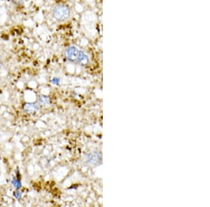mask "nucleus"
I'll use <instances>...</instances> for the list:
<instances>
[{"label": "nucleus", "mask_w": 210, "mask_h": 207, "mask_svg": "<svg viewBox=\"0 0 210 207\" xmlns=\"http://www.w3.org/2000/svg\"><path fill=\"white\" fill-rule=\"evenodd\" d=\"M64 54L66 58L72 62L76 63L81 66H86L89 63L88 57L83 51L74 46L67 47Z\"/></svg>", "instance_id": "f257e3e1"}, {"label": "nucleus", "mask_w": 210, "mask_h": 207, "mask_svg": "<svg viewBox=\"0 0 210 207\" xmlns=\"http://www.w3.org/2000/svg\"><path fill=\"white\" fill-rule=\"evenodd\" d=\"M52 15L57 20L64 21L69 17L70 11L67 6L60 4L54 8L52 11Z\"/></svg>", "instance_id": "f03ea898"}, {"label": "nucleus", "mask_w": 210, "mask_h": 207, "mask_svg": "<svg viewBox=\"0 0 210 207\" xmlns=\"http://www.w3.org/2000/svg\"><path fill=\"white\" fill-rule=\"evenodd\" d=\"M86 160L91 165H97L102 161V156L98 152H92L86 156Z\"/></svg>", "instance_id": "7ed1b4c3"}, {"label": "nucleus", "mask_w": 210, "mask_h": 207, "mask_svg": "<svg viewBox=\"0 0 210 207\" xmlns=\"http://www.w3.org/2000/svg\"><path fill=\"white\" fill-rule=\"evenodd\" d=\"M23 109L25 112L29 114L36 113L39 110V105L37 103H26L23 106Z\"/></svg>", "instance_id": "20e7f679"}, {"label": "nucleus", "mask_w": 210, "mask_h": 207, "mask_svg": "<svg viewBox=\"0 0 210 207\" xmlns=\"http://www.w3.org/2000/svg\"><path fill=\"white\" fill-rule=\"evenodd\" d=\"M38 102L41 105L45 106L50 103V99L49 97L45 96H39L38 99Z\"/></svg>", "instance_id": "39448f33"}, {"label": "nucleus", "mask_w": 210, "mask_h": 207, "mask_svg": "<svg viewBox=\"0 0 210 207\" xmlns=\"http://www.w3.org/2000/svg\"><path fill=\"white\" fill-rule=\"evenodd\" d=\"M12 183H13V186H14L15 188L18 190L21 187V181L18 180V179H13V181H12Z\"/></svg>", "instance_id": "423d86ee"}, {"label": "nucleus", "mask_w": 210, "mask_h": 207, "mask_svg": "<svg viewBox=\"0 0 210 207\" xmlns=\"http://www.w3.org/2000/svg\"><path fill=\"white\" fill-rule=\"evenodd\" d=\"M13 194H14L15 197L17 199V200H20L21 199V195H22V193H21V191H16L15 192H14V193H13Z\"/></svg>", "instance_id": "0eeeda50"}]
</instances>
